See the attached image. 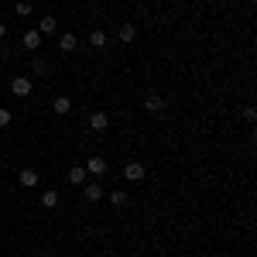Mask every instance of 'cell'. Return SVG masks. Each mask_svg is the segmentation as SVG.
<instances>
[{"instance_id": "cell-1", "label": "cell", "mask_w": 257, "mask_h": 257, "mask_svg": "<svg viewBox=\"0 0 257 257\" xmlns=\"http://www.w3.org/2000/svg\"><path fill=\"white\" fill-rule=\"evenodd\" d=\"M31 89H35V86H31L28 76H14V79H11V93H14V96H31Z\"/></svg>"}, {"instance_id": "cell-2", "label": "cell", "mask_w": 257, "mask_h": 257, "mask_svg": "<svg viewBox=\"0 0 257 257\" xmlns=\"http://www.w3.org/2000/svg\"><path fill=\"white\" fill-rule=\"evenodd\" d=\"M144 175H148V172H144L141 161H127V165H123V178H127V182H141Z\"/></svg>"}, {"instance_id": "cell-3", "label": "cell", "mask_w": 257, "mask_h": 257, "mask_svg": "<svg viewBox=\"0 0 257 257\" xmlns=\"http://www.w3.org/2000/svg\"><path fill=\"white\" fill-rule=\"evenodd\" d=\"M110 127V117L103 113V110H96V113H89V131H96V134H103Z\"/></svg>"}, {"instance_id": "cell-4", "label": "cell", "mask_w": 257, "mask_h": 257, "mask_svg": "<svg viewBox=\"0 0 257 257\" xmlns=\"http://www.w3.org/2000/svg\"><path fill=\"white\" fill-rule=\"evenodd\" d=\"M52 110H55L59 117L72 113V99H69V96H55V99H52Z\"/></svg>"}, {"instance_id": "cell-5", "label": "cell", "mask_w": 257, "mask_h": 257, "mask_svg": "<svg viewBox=\"0 0 257 257\" xmlns=\"http://www.w3.org/2000/svg\"><path fill=\"white\" fill-rule=\"evenodd\" d=\"M120 41H123V45H134V41H138V24L127 21V24L120 28Z\"/></svg>"}, {"instance_id": "cell-6", "label": "cell", "mask_w": 257, "mask_h": 257, "mask_svg": "<svg viewBox=\"0 0 257 257\" xmlns=\"http://www.w3.org/2000/svg\"><path fill=\"white\" fill-rule=\"evenodd\" d=\"M55 31H59V21L55 18H41L38 21V35L41 38H45V35H55Z\"/></svg>"}, {"instance_id": "cell-7", "label": "cell", "mask_w": 257, "mask_h": 257, "mask_svg": "<svg viewBox=\"0 0 257 257\" xmlns=\"http://www.w3.org/2000/svg\"><path fill=\"white\" fill-rule=\"evenodd\" d=\"M144 110H151V113H161V110H165V99H161L158 93H151V96L144 99Z\"/></svg>"}, {"instance_id": "cell-8", "label": "cell", "mask_w": 257, "mask_h": 257, "mask_svg": "<svg viewBox=\"0 0 257 257\" xmlns=\"http://www.w3.org/2000/svg\"><path fill=\"white\" fill-rule=\"evenodd\" d=\"M21 45L35 52V48H41V35H38V31H24V38H21Z\"/></svg>"}, {"instance_id": "cell-9", "label": "cell", "mask_w": 257, "mask_h": 257, "mask_svg": "<svg viewBox=\"0 0 257 257\" xmlns=\"http://www.w3.org/2000/svg\"><path fill=\"white\" fill-rule=\"evenodd\" d=\"M41 206H45V209H55V206H59V192H55V189H45V192H41Z\"/></svg>"}, {"instance_id": "cell-10", "label": "cell", "mask_w": 257, "mask_h": 257, "mask_svg": "<svg viewBox=\"0 0 257 257\" xmlns=\"http://www.w3.org/2000/svg\"><path fill=\"white\" fill-rule=\"evenodd\" d=\"M18 182H21V185H28V189H31V185H38V172H35V168H24V172L18 175Z\"/></svg>"}, {"instance_id": "cell-11", "label": "cell", "mask_w": 257, "mask_h": 257, "mask_svg": "<svg viewBox=\"0 0 257 257\" xmlns=\"http://www.w3.org/2000/svg\"><path fill=\"white\" fill-rule=\"evenodd\" d=\"M76 48H79L76 35H62V38H59V52H76Z\"/></svg>"}, {"instance_id": "cell-12", "label": "cell", "mask_w": 257, "mask_h": 257, "mask_svg": "<svg viewBox=\"0 0 257 257\" xmlns=\"http://www.w3.org/2000/svg\"><path fill=\"white\" fill-rule=\"evenodd\" d=\"M82 196H86V202H99L103 199V185H86Z\"/></svg>"}, {"instance_id": "cell-13", "label": "cell", "mask_w": 257, "mask_h": 257, "mask_svg": "<svg viewBox=\"0 0 257 257\" xmlns=\"http://www.w3.org/2000/svg\"><path fill=\"white\" fill-rule=\"evenodd\" d=\"M86 172H93V175H103V172H106V161H103V158H89V161H86Z\"/></svg>"}, {"instance_id": "cell-14", "label": "cell", "mask_w": 257, "mask_h": 257, "mask_svg": "<svg viewBox=\"0 0 257 257\" xmlns=\"http://www.w3.org/2000/svg\"><path fill=\"white\" fill-rule=\"evenodd\" d=\"M69 182L82 185V182H86V168H82V165H72V172H69Z\"/></svg>"}, {"instance_id": "cell-15", "label": "cell", "mask_w": 257, "mask_h": 257, "mask_svg": "<svg viewBox=\"0 0 257 257\" xmlns=\"http://www.w3.org/2000/svg\"><path fill=\"white\" fill-rule=\"evenodd\" d=\"M89 45H93V48H106V35H103V31H93V35H89Z\"/></svg>"}, {"instance_id": "cell-16", "label": "cell", "mask_w": 257, "mask_h": 257, "mask_svg": "<svg viewBox=\"0 0 257 257\" xmlns=\"http://www.w3.org/2000/svg\"><path fill=\"white\" fill-rule=\"evenodd\" d=\"M110 202H113V206H127V189H117V192H113V196H110Z\"/></svg>"}, {"instance_id": "cell-17", "label": "cell", "mask_w": 257, "mask_h": 257, "mask_svg": "<svg viewBox=\"0 0 257 257\" xmlns=\"http://www.w3.org/2000/svg\"><path fill=\"white\" fill-rule=\"evenodd\" d=\"M31 14V0H18V18H28Z\"/></svg>"}, {"instance_id": "cell-18", "label": "cell", "mask_w": 257, "mask_h": 257, "mask_svg": "<svg viewBox=\"0 0 257 257\" xmlns=\"http://www.w3.org/2000/svg\"><path fill=\"white\" fill-rule=\"evenodd\" d=\"M7 123H11V113H7V110H0V127H7Z\"/></svg>"}, {"instance_id": "cell-19", "label": "cell", "mask_w": 257, "mask_h": 257, "mask_svg": "<svg viewBox=\"0 0 257 257\" xmlns=\"http://www.w3.org/2000/svg\"><path fill=\"white\" fill-rule=\"evenodd\" d=\"M4 35H7V24H4V21H0V38H4Z\"/></svg>"}]
</instances>
